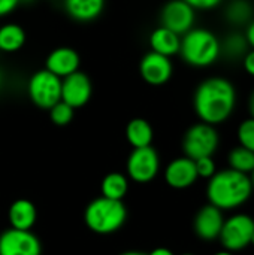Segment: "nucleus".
Returning a JSON list of instances; mask_svg holds the SVG:
<instances>
[{"label": "nucleus", "mask_w": 254, "mask_h": 255, "mask_svg": "<svg viewBox=\"0 0 254 255\" xmlns=\"http://www.w3.org/2000/svg\"><path fill=\"white\" fill-rule=\"evenodd\" d=\"M235 105L237 90L226 78H208L202 81L195 91V112L205 124L216 126L226 121L232 115Z\"/></svg>", "instance_id": "f257e3e1"}, {"label": "nucleus", "mask_w": 254, "mask_h": 255, "mask_svg": "<svg viewBox=\"0 0 254 255\" xmlns=\"http://www.w3.org/2000/svg\"><path fill=\"white\" fill-rule=\"evenodd\" d=\"M253 193L252 181L249 175L240 173L234 169L223 172H216L210 178L207 188V196L210 205L219 208L220 211H229L244 205Z\"/></svg>", "instance_id": "f03ea898"}, {"label": "nucleus", "mask_w": 254, "mask_h": 255, "mask_svg": "<svg viewBox=\"0 0 254 255\" xmlns=\"http://www.w3.org/2000/svg\"><path fill=\"white\" fill-rule=\"evenodd\" d=\"M180 54L193 67H208L222 54L219 37L207 28H192L181 37Z\"/></svg>", "instance_id": "7ed1b4c3"}, {"label": "nucleus", "mask_w": 254, "mask_h": 255, "mask_svg": "<svg viewBox=\"0 0 254 255\" xmlns=\"http://www.w3.org/2000/svg\"><path fill=\"white\" fill-rule=\"evenodd\" d=\"M127 218L126 206L121 200L106 197L94 199L84 212L85 226L97 235H111L123 227Z\"/></svg>", "instance_id": "20e7f679"}, {"label": "nucleus", "mask_w": 254, "mask_h": 255, "mask_svg": "<svg viewBox=\"0 0 254 255\" xmlns=\"http://www.w3.org/2000/svg\"><path fill=\"white\" fill-rule=\"evenodd\" d=\"M27 93L33 105L49 111L61 100V79L46 69L37 70L28 79Z\"/></svg>", "instance_id": "39448f33"}, {"label": "nucleus", "mask_w": 254, "mask_h": 255, "mask_svg": "<svg viewBox=\"0 0 254 255\" xmlns=\"http://www.w3.org/2000/svg\"><path fill=\"white\" fill-rule=\"evenodd\" d=\"M219 146V134L214 126L199 123L192 126L183 139V149L190 160H199L204 157H213Z\"/></svg>", "instance_id": "423d86ee"}, {"label": "nucleus", "mask_w": 254, "mask_h": 255, "mask_svg": "<svg viewBox=\"0 0 254 255\" xmlns=\"http://www.w3.org/2000/svg\"><path fill=\"white\" fill-rule=\"evenodd\" d=\"M160 169L159 154L153 146L145 148H135L126 164V170L130 179L138 184H147L153 181Z\"/></svg>", "instance_id": "0eeeda50"}, {"label": "nucleus", "mask_w": 254, "mask_h": 255, "mask_svg": "<svg viewBox=\"0 0 254 255\" xmlns=\"http://www.w3.org/2000/svg\"><path fill=\"white\" fill-rule=\"evenodd\" d=\"M253 233V218L244 214H238L225 221L219 238L228 251H241L250 245Z\"/></svg>", "instance_id": "6e6552de"}, {"label": "nucleus", "mask_w": 254, "mask_h": 255, "mask_svg": "<svg viewBox=\"0 0 254 255\" xmlns=\"http://www.w3.org/2000/svg\"><path fill=\"white\" fill-rule=\"evenodd\" d=\"M42 245L30 230L7 229L0 235V255H40Z\"/></svg>", "instance_id": "1a4fd4ad"}, {"label": "nucleus", "mask_w": 254, "mask_h": 255, "mask_svg": "<svg viewBox=\"0 0 254 255\" xmlns=\"http://www.w3.org/2000/svg\"><path fill=\"white\" fill-rule=\"evenodd\" d=\"M195 18H196V10L184 0L168 1L160 13L162 27L174 31L178 36L186 34L193 28Z\"/></svg>", "instance_id": "9d476101"}, {"label": "nucleus", "mask_w": 254, "mask_h": 255, "mask_svg": "<svg viewBox=\"0 0 254 255\" xmlns=\"http://www.w3.org/2000/svg\"><path fill=\"white\" fill-rule=\"evenodd\" d=\"M91 93L93 87L90 78L79 70L61 79V102L73 109L85 106Z\"/></svg>", "instance_id": "9b49d317"}, {"label": "nucleus", "mask_w": 254, "mask_h": 255, "mask_svg": "<svg viewBox=\"0 0 254 255\" xmlns=\"http://www.w3.org/2000/svg\"><path fill=\"white\" fill-rule=\"evenodd\" d=\"M174 72V66L169 57L160 55L157 52L150 51L145 54L139 63L141 78L150 85H163L166 84Z\"/></svg>", "instance_id": "f8f14e48"}, {"label": "nucleus", "mask_w": 254, "mask_h": 255, "mask_svg": "<svg viewBox=\"0 0 254 255\" xmlns=\"http://www.w3.org/2000/svg\"><path fill=\"white\" fill-rule=\"evenodd\" d=\"M79 55L73 48L69 46H58L52 49L45 61V69L52 75L58 76L60 79L78 72L79 69Z\"/></svg>", "instance_id": "ddd939ff"}, {"label": "nucleus", "mask_w": 254, "mask_h": 255, "mask_svg": "<svg viewBox=\"0 0 254 255\" xmlns=\"http://www.w3.org/2000/svg\"><path fill=\"white\" fill-rule=\"evenodd\" d=\"M198 172L195 161L189 157L175 158L165 169V181L169 187L177 190H184L192 187L198 179Z\"/></svg>", "instance_id": "4468645a"}, {"label": "nucleus", "mask_w": 254, "mask_h": 255, "mask_svg": "<svg viewBox=\"0 0 254 255\" xmlns=\"http://www.w3.org/2000/svg\"><path fill=\"white\" fill-rule=\"evenodd\" d=\"M225 224L223 214L213 205L204 206L195 218V232L204 241H214L220 236Z\"/></svg>", "instance_id": "2eb2a0df"}, {"label": "nucleus", "mask_w": 254, "mask_h": 255, "mask_svg": "<svg viewBox=\"0 0 254 255\" xmlns=\"http://www.w3.org/2000/svg\"><path fill=\"white\" fill-rule=\"evenodd\" d=\"M7 220L10 224V229L16 230H31L37 220V211L33 202L27 199H18L15 200L7 211Z\"/></svg>", "instance_id": "dca6fc26"}, {"label": "nucleus", "mask_w": 254, "mask_h": 255, "mask_svg": "<svg viewBox=\"0 0 254 255\" xmlns=\"http://www.w3.org/2000/svg\"><path fill=\"white\" fill-rule=\"evenodd\" d=\"M66 13L78 22L94 21L105 7V0H63Z\"/></svg>", "instance_id": "f3484780"}, {"label": "nucleus", "mask_w": 254, "mask_h": 255, "mask_svg": "<svg viewBox=\"0 0 254 255\" xmlns=\"http://www.w3.org/2000/svg\"><path fill=\"white\" fill-rule=\"evenodd\" d=\"M180 45H181V36L175 34L174 31L165 28V27H157L151 34H150V46L153 52H157L165 57H172L180 52Z\"/></svg>", "instance_id": "a211bd4d"}, {"label": "nucleus", "mask_w": 254, "mask_h": 255, "mask_svg": "<svg viewBox=\"0 0 254 255\" xmlns=\"http://www.w3.org/2000/svg\"><path fill=\"white\" fill-rule=\"evenodd\" d=\"M126 137L127 142L135 148H145L151 146L153 142V128L148 121L144 118H133L129 121L126 127Z\"/></svg>", "instance_id": "6ab92c4d"}, {"label": "nucleus", "mask_w": 254, "mask_h": 255, "mask_svg": "<svg viewBox=\"0 0 254 255\" xmlns=\"http://www.w3.org/2000/svg\"><path fill=\"white\" fill-rule=\"evenodd\" d=\"M25 43V31L18 24H4L0 27V51L16 52Z\"/></svg>", "instance_id": "aec40b11"}, {"label": "nucleus", "mask_w": 254, "mask_h": 255, "mask_svg": "<svg viewBox=\"0 0 254 255\" xmlns=\"http://www.w3.org/2000/svg\"><path fill=\"white\" fill-rule=\"evenodd\" d=\"M100 190H102V197L123 202V199L127 194V190H129V181L123 173L112 172V173H108L103 178Z\"/></svg>", "instance_id": "412c9836"}, {"label": "nucleus", "mask_w": 254, "mask_h": 255, "mask_svg": "<svg viewBox=\"0 0 254 255\" xmlns=\"http://www.w3.org/2000/svg\"><path fill=\"white\" fill-rule=\"evenodd\" d=\"M253 16V7L246 0H234L226 9V18L231 24L235 25H244L252 21Z\"/></svg>", "instance_id": "4be33fe9"}, {"label": "nucleus", "mask_w": 254, "mask_h": 255, "mask_svg": "<svg viewBox=\"0 0 254 255\" xmlns=\"http://www.w3.org/2000/svg\"><path fill=\"white\" fill-rule=\"evenodd\" d=\"M229 164H231V169H234L240 173L249 175L254 170V152L243 148V146H238L231 151Z\"/></svg>", "instance_id": "5701e85b"}, {"label": "nucleus", "mask_w": 254, "mask_h": 255, "mask_svg": "<svg viewBox=\"0 0 254 255\" xmlns=\"http://www.w3.org/2000/svg\"><path fill=\"white\" fill-rule=\"evenodd\" d=\"M249 43L246 40L244 34L240 33H232L229 37H226L225 43L222 45V51H225V54L231 58L234 57H244L249 51Z\"/></svg>", "instance_id": "b1692460"}, {"label": "nucleus", "mask_w": 254, "mask_h": 255, "mask_svg": "<svg viewBox=\"0 0 254 255\" xmlns=\"http://www.w3.org/2000/svg\"><path fill=\"white\" fill-rule=\"evenodd\" d=\"M73 112H75L73 108H70L69 105L60 100L49 109V118L55 126L63 127V126H67L73 120Z\"/></svg>", "instance_id": "393cba45"}, {"label": "nucleus", "mask_w": 254, "mask_h": 255, "mask_svg": "<svg viewBox=\"0 0 254 255\" xmlns=\"http://www.w3.org/2000/svg\"><path fill=\"white\" fill-rule=\"evenodd\" d=\"M238 139L243 148L254 152V118H249L241 123L238 128Z\"/></svg>", "instance_id": "a878e982"}, {"label": "nucleus", "mask_w": 254, "mask_h": 255, "mask_svg": "<svg viewBox=\"0 0 254 255\" xmlns=\"http://www.w3.org/2000/svg\"><path fill=\"white\" fill-rule=\"evenodd\" d=\"M198 176L201 178H213L216 175V163L211 157H204L199 160H195Z\"/></svg>", "instance_id": "bb28decb"}, {"label": "nucleus", "mask_w": 254, "mask_h": 255, "mask_svg": "<svg viewBox=\"0 0 254 255\" xmlns=\"http://www.w3.org/2000/svg\"><path fill=\"white\" fill-rule=\"evenodd\" d=\"M187 4H190L195 10H210L217 7L223 0H184Z\"/></svg>", "instance_id": "cd10ccee"}, {"label": "nucleus", "mask_w": 254, "mask_h": 255, "mask_svg": "<svg viewBox=\"0 0 254 255\" xmlns=\"http://www.w3.org/2000/svg\"><path fill=\"white\" fill-rule=\"evenodd\" d=\"M19 3L21 0H0V16H6L12 13Z\"/></svg>", "instance_id": "c85d7f7f"}, {"label": "nucleus", "mask_w": 254, "mask_h": 255, "mask_svg": "<svg viewBox=\"0 0 254 255\" xmlns=\"http://www.w3.org/2000/svg\"><path fill=\"white\" fill-rule=\"evenodd\" d=\"M243 64L244 69L249 75L254 76V49H249L247 54L243 57Z\"/></svg>", "instance_id": "c756f323"}, {"label": "nucleus", "mask_w": 254, "mask_h": 255, "mask_svg": "<svg viewBox=\"0 0 254 255\" xmlns=\"http://www.w3.org/2000/svg\"><path fill=\"white\" fill-rule=\"evenodd\" d=\"M246 40L249 43V48L254 49V19H252L249 24H247V30H246Z\"/></svg>", "instance_id": "7c9ffc66"}, {"label": "nucleus", "mask_w": 254, "mask_h": 255, "mask_svg": "<svg viewBox=\"0 0 254 255\" xmlns=\"http://www.w3.org/2000/svg\"><path fill=\"white\" fill-rule=\"evenodd\" d=\"M147 255H174V253L171 250H168V248H156Z\"/></svg>", "instance_id": "2f4dec72"}, {"label": "nucleus", "mask_w": 254, "mask_h": 255, "mask_svg": "<svg viewBox=\"0 0 254 255\" xmlns=\"http://www.w3.org/2000/svg\"><path fill=\"white\" fill-rule=\"evenodd\" d=\"M250 112H252V118H254V93L250 97Z\"/></svg>", "instance_id": "473e14b6"}, {"label": "nucleus", "mask_w": 254, "mask_h": 255, "mask_svg": "<svg viewBox=\"0 0 254 255\" xmlns=\"http://www.w3.org/2000/svg\"><path fill=\"white\" fill-rule=\"evenodd\" d=\"M120 255H147V254H142V253H138V251H127V253H123V254Z\"/></svg>", "instance_id": "72a5a7b5"}, {"label": "nucleus", "mask_w": 254, "mask_h": 255, "mask_svg": "<svg viewBox=\"0 0 254 255\" xmlns=\"http://www.w3.org/2000/svg\"><path fill=\"white\" fill-rule=\"evenodd\" d=\"M214 255H232V253L231 251H220V253H217V254Z\"/></svg>", "instance_id": "f704fd0d"}, {"label": "nucleus", "mask_w": 254, "mask_h": 255, "mask_svg": "<svg viewBox=\"0 0 254 255\" xmlns=\"http://www.w3.org/2000/svg\"><path fill=\"white\" fill-rule=\"evenodd\" d=\"M3 81H4V78H3V72H1V69H0V88L3 87Z\"/></svg>", "instance_id": "c9c22d12"}, {"label": "nucleus", "mask_w": 254, "mask_h": 255, "mask_svg": "<svg viewBox=\"0 0 254 255\" xmlns=\"http://www.w3.org/2000/svg\"><path fill=\"white\" fill-rule=\"evenodd\" d=\"M250 181H252V187H253V190H254V170L252 172V178H250Z\"/></svg>", "instance_id": "e433bc0d"}, {"label": "nucleus", "mask_w": 254, "mask_h": 255, "mask_svg": "<svg viewBox=\"0 0 254 255\" xmlns=\"http://www.w3.org/2000/svg\"><path fill=\"white\" fill-rule=\"evenodd\" d=\"M250 245H254V233H253V236H252V242H250Z\"/></svg>", "instance_id": "4c0bfd02"}, {"label": "nucleus", "mask_w": 254, "mask_h": 255, "mask_svg": "<svg viewBox=\"0 0 254 255\" xmlns=\"http://www.w3.org/2000/svg\"><path fill=\"white\" fill-rule=\"evenodd\" d=\"M22 1H25V3H28V1H33V0H21V3H22Z\"/></svg>", "instance_id": "58836bf2"}, {"label": "nucleus", "mask_w": 254, "mask_h": 255, "mask_svg": "<svg viewBox=\"0 0 254 255\" xmlns=\"http://www.w3.org/2000/svg\"><path fill=\"white\" fill-rule=\"evenodd\" d=\"M183 255H195V254H183Z\"/></svg>", "instance_id": "ea45409f"}]
</instances>
